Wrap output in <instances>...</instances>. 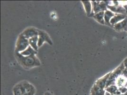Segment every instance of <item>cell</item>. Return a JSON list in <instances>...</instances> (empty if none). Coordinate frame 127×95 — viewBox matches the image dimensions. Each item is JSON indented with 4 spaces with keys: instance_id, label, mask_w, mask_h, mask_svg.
Returning <instances> with one entry per match:
<instances>
[{
    "instance_id": "1",
    "label": "cell",
    "mask_w": 127,
    "mask_h": 95,
    "mask_svg": "<svg viewBox=\"0 0 127 95\" xmlns=\"http://www.w3.org/2000/svg\"><path fill=\"white\" fill-rule=\"evenodd\" d=\"M13 92L14 95H34L36 89L30 83L23 81L15 86Z\"/></svg>"
},
{
    "instance_id": "2",
    "label": "cell",
    "mask_w": 127,
    "mask_h": 95,
    "mask_svg": "<svg viewBox=\"0 0 127 95\" xmlns=\"http://www.w3.org/2000/svg\"><path fill=\"white\" fill-rule=\"evenodd\" d=\"M17 59L23 67L31 68L40 65V62L35 55H32L29 56H24L20 53L17 52Z\"/></svg>"
},
{
    "instance_id": "3",
    "label": "cell",
    "mask_w": 127,
    "mask_h": 95,
    "mask_svg": "<svg viewBox=\"0 0 127 95\" xmlns=\"http://www.w3.org/2000/svg\"><path fill=\"white\" fill-rule=\"evenodd\" d=\"M29 45V40L21 34L18 39L16 43V50L17 52L20 53L26 49Z\"/></svg>"
},
{
    "instance_id": "4",
    "label": "cell",
    "mask_w": 127,
    "mask_h": 95,
    "mask_svg": "<svg viewBox=\"0 0 127 95\" xmlns=\"http://www.w3.org/2000/svg\"><path fill=\"white\" fill-rule=\"evenodd\" d=\"M38 32V42H37V46L40 47L43 43L44 42H47L49 44L52 45V42L50 38L48 35V34L42 31H39Z\"/></svg>"
},
{
    "instance_id": "5",
    "label": "cell",
    "mask_w": 127,
    "mask_h": 95,
    "mask_svg": "<svg viewBox=\"0 0 127 95\" xmlns=\"http://www.w3.org/2000/svg\"><path fill=\"white\" fill-rule=\"evenodd\" d=\"M22 34L27 39H30L32 37L38 36V32L35 29L29 28L25 30L22 33Z\"/></svg>"
},
{
    "instance_id": "6",
    "label": "cell",
    "mask_w": 127,
    "mask_h": 95,
    "mask_svg": "<svg viewBox=\"0 0 127 95\" xmlns=\"http://www.w3.org/2000/svg\"><path fill=\"white\" fill-rule=\"evenodd\" d=\"M37 39H38V36L32 37V38L29 39V44L31 45L32 47L36 51H37V48H38V46H37Z\"/></svg>"
},
{
    "instance_id": "7",
    "label": "cell",
    "mask_w": 127,
    "mask_h": 95,
    "mask_svg": "<svg viewBox=\"0 0 127 95\" xmlns=\"http://www.w3.org/2000/svg\"><path fill=\"white\" fill-rule=\"evenodd\" d=\"M20 53L24 56H29L34 54L35 55L37 53V51L35 50H33V49L32 48L31 46H29L26 50L23 51Z\"/></svg>"
},
{
    "instance_id": "8",
    "label": "cell",
    "mask_w": 127,
    "mask_h": 95,
    "mask_svg": "<svg viewBox=\"0 0 127 95\" xmlns=\"http://www.w3.org/2000/svg\"><path fill=\"white\" fill-rule=\"evenodd\" d=\"M127 80L125 78H123L122 76H120L116 81V84L119 87H122L125 85H127Z\"/></svg>"
},
{
    "instance_id": "9",
    "label": "cell",
    "mask_w": 127,
    "mask_h": 95,
    "mask_svg": "<svg viewBox=\"0 0 127 95\" xmlns=\"http://www.w3.org/2000/svg\"><path fill=\"white\" fill-rule=\"evenodd\" d=\"M127 20H125L124 21L121 22L119 23L118 24L116 25L115 26V29L120 30L122 29H125L127 28Z\"/></svg>"
},
{
    "instance_id": "10",
    "label": "cell",
    "mask_w": 127,
    "mask_h": 95,
    "mask_svg": "<svg viewBox=\"0 0 127 95\" xmlns=\"http://www.w3.org/2000/svg\"><path fill=\"white\" fill-rule=\"evenodd\" d=\"M107 92L110 93L111 95H114L116 92L117 90V88L115 86H110L106 88Z\"/></svg>"
},
{
    "instance_id": "11",
    "label": "cell",
    "mask_w": 127,
    "mask_h": 95,
    "mask_svg": "<svg viewBox=\"0 0 127 95\" xmlns=\"http://www.w3.org/2000/svg\"><path fill=\"white\" fill-rule=\"evenodd\" d=\"M125 18V16L122 15H118L116 17H114L111 20V23L112 25H113L115 23H116L117 21H119L122 20V19H124Z\"/></svg>"
},
{
    "instance_id": "12",
    "label": "cell",
    "mask_w": 127,
    "mask_h": 95,
    "mask_svg": "<svg viewBox=\"0 0 127 95\" xmlns=\"http://www.w3.org/2000/svg\"><path fill=\"white\" fill-rule=\"evenodd\" d=\"M103 15H104V12L103 11H101L99 13H97L95 15V19H96L97 20H98L99 22H102V23H104V21L103 20Z\"/></svg>"
},
{
    "instance_id": "13",
    "label": "cell",
    "mask_w": 127,
    "mask_h": 95,
    "mask_svg": "<svg viewBox=\"0 0 127 95\" xmlns=\"http://www.w3.org/2000/svg\"><path fill=\"white\" fill-rule=\"evenodd\" d=\"M83 3H85L84 7L85 8V10L88 14H90V11H91V5L90 4V1H83Z\"/></svg>"
},
{
    "instance_id": "14",
    "label": "cell",
    "mask_w": 127,
    "mask_h": 95,
    "mask_svg": "<svg viewBox=\"0 0 127 95\" xmlns=\"http://www.w3.org/2000/svg\"><path fill=\"white\" fill-rule=\"evenodd\" d=\"M114 15V14H113L112 12L110 11H106L105 14V19L106 22H109L110 19L111 18L112 16Z\"/></svg>"
},
{
    "instance_id": "15",
    "label": "cell",
    "mask_w": 127,
    "mask_h": 95,
    "mask_svg": "<svg viewBox=\"0 0 127 95\" xmlns=\"http://www.w3.org/2000/svg\"><path fill=\"white\" fill-rule=\"evenodd\" d=\"M124 66L127 69V58L124 60Z\"/></svg>"
},
{
    "instance_id": "16",
    "label": "cell",
    "mask_w": 127,
    "mask_h": 95,
    "mask_svg": "<svg viewBox=\"0 0 127 95\" xmlns=\"http://www.w3.org/2000/svg\"><path fill=\"white\" fill-rule=\"evenodd\" d=\"M53 95L52 94V93H50V92H46L45 95Z\"/></svg>"
},
{
    "instance_id": "17",
    "label": "cell",
    "mask_w": 127,
    "mask_h": 95,
    "mask_svg": "<svg viewBox=\"0 0 127 95\" xmlns=\"http://www.w3.org/2000/svg\"></svg>"
},
{
    "instance_id": "18",
    "label": "cell",
    "mask_w": 127,
    "mask_h": 95,
    "mask_svg": "<svg viewBox=\"0 0 127 95\" xmlns=\"http://www.w3.org/2000/svg\"></svg>"
}]
</instances>
